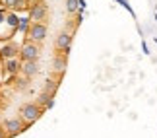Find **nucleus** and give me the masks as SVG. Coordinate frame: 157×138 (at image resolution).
I'll return each instance as SVG.
<instances>
[{
    "instance_id": "1",
    "label": "nucleus",
    "mask_w": 157,
    "mask_h": 138,
    "mask_svg": "<svg viewBox=\"0 0 157 138\" xmlns=\"http://www.w3.org/2000/svg\"><path fill=\"white\" fill-rule=\"evenodd\" d=\"M20 33V18L10 10L0 8V41L10 43L14 41V35Z\"/></svg>"
},
{
    "instance_id": "2",
    "label": "nucleus",
    "mask_w": 157,
    "mask_h": 138,
    "mask_svg": "<svg viewBox=\"0 0 157 138\" xmlns=\"http://www.w3.org/2000/svg\"><path fill=\"white\" fill-rule=\"evenodd\" d=\"M45 4H52V2L51 0H0V6H2L4 10L14 12V14H20V12L29 14L33 8L45 6Z\"/></svg>"
}]
</instances>
